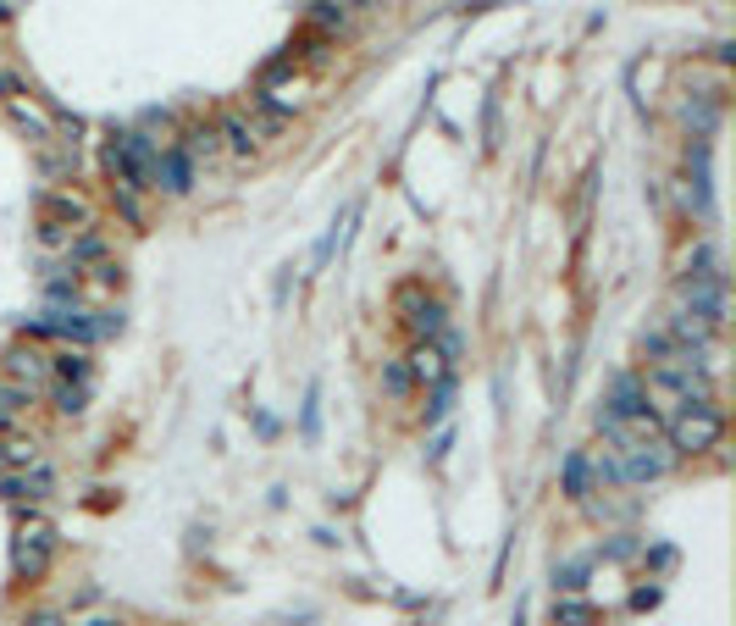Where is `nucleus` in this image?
<instances>
[{"mask_svg": "<svg viewBox=\"0 0 736 626\" xmlns=\"http://www.w3.org/2000/svg\"><path fill=\"white\" fill-rule=\"evenodd\" d=\"M45 488H50V471L45 466H39L34 477H28V471H0V494L17 499V505H23V499H45Z\"/></svg>", "mask_w": 736, "mask_h": 626, "instance_id": "9", "label": "nucleus"}, {"mask_svg": "<svg viewBox=\"0 0 736 626\" xmlns=\"http://www.w3.org/2000/svg\"><path fill=\"white\" fill-rule=\"evenodd\" d=\"M50 560H56V527H50L45 516H28L23 527H17V538H12V571H17V582H39L50 571Z\"/></svg>", "mask_w": 736, "mask_h": 626, "instance_id": "1", "label": "nucleus"}, {"mask_svg": "<svg viewBox=\"0 0 736 626\" xmlns=\"http://www.w3.org/2000/svg\"><path fill=\"white\" fill-rule=\"evenodd\" d=\"M6 372L23 377V383H39L50 366H45V355H39V350H12V355H6Z\"/></svg>", "mask_w": 736, "mask_h": 626, "instance_id": "11", "label": "nucleus"}, {"mask_svg": "<svg viewBox=\"0 0 736 626\" xmlns=\"http://www.w3.org/2000/svg\"><path fill=\"white\" fill-rule=\"evenodd\" d=\"M222 139H227V150H233V156H255V145H261V139H255V128L244 117H222Z\"/></svg>", "mask_w": 736, "mask_h": 626, "instance_id": "10", "label": "nucleus"}, {"mask_svg": "<svg viewBox=\"0 0 736 626\" xmlns=\"http://www.w3.org/2000/svg\"><path fill=\"white\" fill-rule=\"evenodd\" d=\"M6 111H12V122L34 139V145H50V139H56V122H50L34 100H6Z\"/></svg>", "mask_w": 736, "mask_h": 626, "instance_id": "8", "label": "nucleus"}, {"mask_svg": "<svg viewBox=\"0 0 736 626\" xmlns=\"http://www.w3.org/2000/svg\"><path fill=\"white\" fill-rule=\"evenodd\" d=\"M39 222H56V228H67V233L89 228V205H84V194H72V189H50L45 200H39Z\"/></svg>", "mask_w": 736, "mask_h": 626, "instance_id": "6", "label": "nucleus"}, {"mask_svg": "<svg viewBox=\"0 0 736 626\" xmlns=\"http://www.w3.org/2000/svg\"><path fill=\"white\" fill-rule=\"evenodd\" d=\"M6 17H12V6H6V0H0V23H6Z\"/></svg>", "mask_w": 736, "mask_h": 626, "instance_id": "24", "label": "nucleus"}, {"mask_svg": "<svg viewBox=\"0 0 736 626\" xmlns=\"http://www.w3.org/2000/svg\"><path fill=\"white\" fill-rule=\"evenodd\" d=\"M720 433H725V416L714 405H676V416H670V449H681V455L714 449Z\"/></svg>", "mask_w": 736, "mask_h": 626, "instance_id": "2", "label": "nucleus"}, {"mask_svg": "<svg viewBox=\"0 0 736 626\" xmlns=\"http://www.w3.org/2000/svg\"><path fill=\"white\" fill-rule=\"evenodd\" d=\"M410 377H443V361H438L432 344H416V350H410Z\"/></svg>", "mask_w": 736, "mask_h": 626, "instance_id": "16", "label": "nucleus"}, {"mask_svg": "<svg viewBox=\"0 0 736 626\" xmlns=\"http://www.w3.org/2000/svg\"><path fill=\"white\" fill-rule=\"evenodd\" d=\"M67 255H72V272H78L84 261H100V255H106V239H100V233H84L78 244H67Z\"/></svg>", "mask_w": 736, "mask_h": 626, "instance_id": "17", "label": "nucleus"}, {"mask_svg": "<svg viewBox=\"0 0 736 626\" xmlns=\"http://www.w3.org/2000/svg\"><path fill=\"white\" fill-rule=\"evenodd\" d=\"M84 399H89V383H56V410L61 416H78Z\"/></svg>", "mask_w": 736, "mask_h": 626, "instance_id": "14", "label": "nucleus"}, {"mask_svg": "<svg viewBox=\"0 0 736 626\" xmlns=\"http://www.w3.org/2000/svg\"><path fill=\"white\" fill-rule=\"evenodd\" d=\"M598 615H593V604H582V599H565V604H554V626H593Z\"/></svg>", "mask_w": 736, "mask_h": 626, "instance_id": "13", "label": "nucleus"}, {"mask_svg": "<svg viewBox=\"0 0 736 626\" xmlns=\"http://www.w3.org/2000/svg\"><path fill=\"white\" fill-rule=\"evenodd\" d=\"M56 377L61 383H89V361L84 355H56Z\"/></svg>", "mask_w": 736, "mask_h": 626, "instance_id": "19", "label": "nucleus"}, {"mask_svg": "<svg viewBox=\"0 0 736 626\" xmlns=\"http://www.w3.org/2000/svg\"><path fill=\"white\" fill-rule=\"evenodd\" d=\"M28 95V84L17 73H0V100H23Z\"/></svg>", "mask_w": 736, "mask_h": 626, "instance_id": "22", "label": "nucleus"}, {"mask_svg": "<svg viewBox=\"0 0 736 626\" xmlns=\"http://www.w3.org/2000/svg\"><path fill=\"white\" fill-rule=\"evenodd\" d=\"M360 6H393V0H360Z\"/></svg>", "mask_w": 736, "mask_h": 626, "instance_id": "25", "label": "nucleus"}, {"mask_svg": "<svg viewBox=\"0 0 736 626\" xmlns=\"http://www.w3.org/2000/svg\"><path fill=\"white\" fill-rule=\"evenodd\" d=\"M84 626H117V621H84Z\"/></svg>", "mask_w": 736, "mask_h": 626, "instance_id": "26", "label": "nucleus"}, {"mask_svg": "<svg viewBox=\"0 0 736 626\" xmlns=\"http://www.w3.org/2000/svg\"><path fill=\"white\" fill-rule=\"evenodd\" d=\"M34 460V444H23V438H0V471H17Z\"/></svg>", "mask_w": 736, "mask_h": 626, "instance_id": "15", "label": "nucleus"}, {"mask_svg": "<svg viewBox=\"0 0 736 626\" xmlns=\"http://www.w3.org/2000/svg\"><path fill=\"white\" fill-rule=\"evenodd\" d=\"M393 311H399V322L410 327L421 344H432V338L443 333V300H432L421 283H404V289L393 294Z\"/></svg>", "mask_w": 736, "mask_h": 626, "instance_id": "4", "label": "nucleus"}, {"mask_svg": "<svg viewBox=\"0 0 736 626\" xmlns=\"http://www.w3.org/2000/svg\"><path fill=\"white\" fill-rule=\"evenodd\" d=\"M604 416H615V422H653V405H648V388L637 383V377H615V388H609V410Z\"/></svg>", "mask_w": 736, "mask_h": 626, "instance_id": "5", "label": "nucleus"}, {"mask_svg": "<svg viewBox=\"0 0 736 626\" xmlns=\"http://www.w3.org/2000/svg\"><path fill=\"white\" fill-rule=\"evenodd\" d=\"M39 244H45V250H61V244H72V233L56 228V222H39Z\"/></svg>", "mask_w": 736, "mask_h": 626, "instance_id": "21", "label": "nucleus"}, {"mask_svg": "<svg viewBox=\"0 0 736 626\" xmlns=\"http://www.w3.org/2000/svg\"><path fill=\"white\" fill-rule=\"evenodd\" d=\"M670 444H659V433L648 438H631V444H620L615 466H620V482H659L670 471Z\"/></svg>", "mask_w": 736, "mask_h": 626, "instance_id": "3", "label": "nucleus"}, {"mask_svg": "<svg viewBox=\"0 0 736 626\" xmlns=\"http://www.w3.org/2000/svg\"><path fill=\"white\" fill-rule=\"evenodd\" d=\"M150 189H167V194H189L194 189V161L183 150H161L155 156V183Z\"/></svg>", "mask_w": 736, "mask_h": 626, "instance_id": "7", "label": "nucleus"}, {"mask_svg": "<svg viewBox=\"0 0 736 626\" xmlns=\"http://www.w3.org/2000/svg\"><path fill=\"white\" fill-rule=\"evenodd\" d=\"M28 626H56V615H34V621H28Z\"/></svg>", "mask_w": 736, "mask_h": 626, "instance_id": "23", "label": "nucleus"}, {"mask_svg": "<svg viewBox=\"0 0 736 626\" xmlns=\"http://www.w3.org/2000/svg\"><path fill=\"white\" fill-rule=\"evenodd\" d=\"M410 383H416V377H410V366H404V361L382 366V388H388V399H410Z\"/></svg>", "mask_w": 736, "mask_h": 626, "instance_id": "12", "label": "nucleus"}, {"mask_svg": "<svg viewBox=\"0 0 736 626\" xmlns=\"http://www.w3.org/2000/svg\"><path fill=\"white\" fill-rule=\"evenodd\" d=\"M565 494H570V499H587V460H582V455L565 460Z\"/></svg>", "mask_w": 736, "mask_h": 626, "instance_id": "18", "label": "nucleus"}, {"mask_svg": "<svg viewBox=\"0 0 736 626\" xmlns=\"http://www.w3.org/2000/svg\"><path fill=\"white\" fill-rule=\"evenodd\" d=\"M183 156H189V161H200V156L211 161V156H216V128H194V133H189V150H183Z\"/></svg>", "mask_w": 736, "mask_h": 626, "instance_id": "20", "label": "nucleus"}]
</instances>
